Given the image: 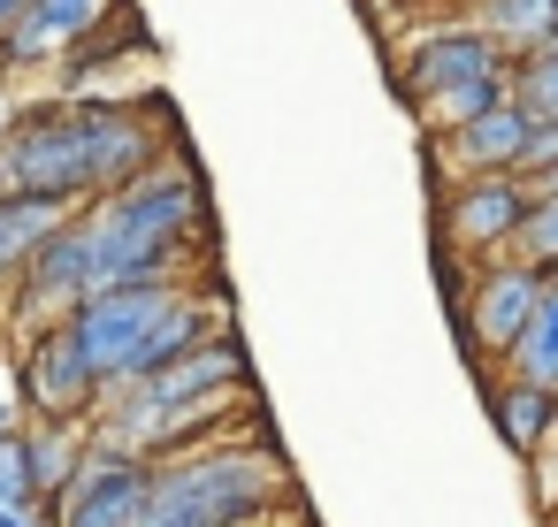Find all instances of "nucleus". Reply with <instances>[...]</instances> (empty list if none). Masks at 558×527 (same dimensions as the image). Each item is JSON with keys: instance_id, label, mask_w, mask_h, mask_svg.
Returning <instances> with one entry per match:
<instances>
[{"instance_id": "f257e3e1", "label": "nucleus", "mask_w": 558, "mask_h": 527, "mask_svg": "<svg viewBox=\"0 0 558 527\" xmlns=\"http://www.w3.org/2000/svg\"><path fill=\"white\" fill-rule=\"evenodd\" d=\"M154 154V131L116 115V108H62L39 115L24 131L0 138V169H9V192L32 199H77V192H123Z\"/></svg>"}, {"instance_id": "f03ea898", "label": "nucleus", "mask_w": 558, "mask_h": 527, "mask_svg": "<svg viewBox=\"0 0 558 527\" xmlns=\"http://www.w3.org/2000/svg\"><path fill=\"white\" fill-rule=\"evenodd\" d=\"M283 474L253 451H207L184 458L177 474H154V497L131 527H245L276 504Z\"/></svg>"}, {"instance_id": "7ed1b4c3", "label": "nucleus", "mask_w": 558, "mask_h": 527, "mask_svg": "<svg viewBox=\"0 0 558 527\" xmlns=\"http://www.w3.org/2000/svg\"><path fill=\"white\" fill-rule=\"evenodd\" d=\"M169 306H177V291L169 283H131V291H93V298H77L70 306V344L85 352V367H93V382H131V367H138V352H146V336L169 321Z\"/></svg>"}, {"instance_id": "20e7f679", "label": "nucleus", "mask_w": 558, "mask_h": 527, "mask_svg": "<svg viewBox=\"0 0 558 527\" xmlns=\"http://www.w3.org/2000/svg\"><path fill=\"white\" fill-rule=\"evenodd\" d=\"M154 497V466L123 451H93L62 481V527H131Z\"/></svg>"}, {"instance_id": "39448f33", "label": "nucleus", "mask_w": 558, "mask_h": 527, "mask_svg": "<svg viewBox=\"0 0 558 527\" xmlns=\"http://www.w3.org/2000/svg\"><path fill=\"white\" fill-rule=\"evenodd\" d=\"M192 207H199V199H192L184 176H131L123 192L100 199L93 230L131 237V245H154V253H177V237L192 230Z\"/></svg>"}, {"instance_id": "423d86ee", "label": "nucleus", "mask_w": 558, "mask_h": 527, "mask_svg": "<svg viewBox=\"0 0 558 527\" xmlns=\"http://www.w3.org/2000/svg\"><path fill=\"white\" fill-rule=\"evenodd\" d=\"M474 77H505V54L466 24V32H436V39L413 54L405 93H413V108H421V100H436V93H451V85H474Z\"/></svg>"}, {"instance_id": "0eeeda50", "label": "nucleus", "mask_w": 558, "mask_h": 527, "mask_svg": "<svg viewBox=\"0 0 558 527\" xmlns=\"http://www.w3.org/2000/svg\"><path fill=\"white\" fill-rule=\"evenodd\" d=\"M24 390H32V405L47 413V420H70V413H85L93 405V367H85V352L70 344V329L54 321L39 344H32V367H24Z\"/></svg>"}, {"instance_id": "6e6552de", "label": "nucleus", "mask_w": 558, "mask_h": 527, "mask_svg": "<svg viewBox=\"0 0 558 527\" xmlns=\"http://www.w3.org/2000/svg\"><path fill=\"white\" fill-rule=\"evenodd\" d=\"M520 215H527V184H520V176H482V184H466V192L444 207V222H451V245H459V253L505 245V237L520 230Z\"/></svg>"}, {"instance_id": "1a4fd4ad", "label": "nucleus", "mask_w": 558, "mask_h": 527, "mask_svg": "<svg viewBox=\"0 0 558 527\" xmlns=\"http://www.w3.org/2000/svg\"><path fill=\"white\" fill-rule=\"evenodd\" d=\"M535 298H543V275H535V268H497V275L474 291V344L512 352L520 329H527V314H535Z\"/></svg>"}, {"instance_id": "9d476101", "label": "nucleus", "mask_w": 558, "mask_h": 527, "mask_svg": "<svg viewBox=\"0 0 558 527\" xmlns=\"http://www.w3.org/2000/svg\"><path fill=\"white\" fill-rule=\"evenodd\" d=\"M527 115L512 108V100H497L489 115H474L466 131H451V146H459V161L474 169V176H512L520 169V154H527Z\"/></svg>"}, {"instance_id": "9b49d317", "label": "nucleus", "mask_w": 558, "mask_h": 527, "mask_svg": "<svg viewBox=\"0 0 558 527\" xmlns=\"http://www.w3.org/2000/svg\"><path fill=\"white\" fill-rule=\"evenodd\" d=\"M497 54H543L558 39V0H482V24H474Z\"/></svg>"}, {"instance_id": "f8f14e48", "label": "nucleus", "mask_w": 558, "mask_h": 527, "mask_svg": "<svg viewBox=\"0 0 558 527\" xmlns=\"http://www.w3.org/2000/svg\"><path fill=\"white\" fill-rule=\"evenodd\" d=\"M70 230V207L62 199H32V192H9L0 199V268H32V253Z\"/></svg>"}, {"instance_id": "ddd939ff", "label": "nucleus", "mask_w": 558, "mask_h": 527, "mask_svg": "<svg viewBox=\"0 0 558 527\" xmlns=\"http://www.w3.org/2000/svg\"><path fill=\"white\" fill-rule=\"evenodd\" d=\"M108 0H24V16L9 24V47L16 54H47V47H70Z\"/></svg>"}, {"instance_id": "4468645a", "label": "nucleus", "mask_w": 558, "mask_h": 527, "mask_svg": "<svg viewBox=\"0 0 558 527\" xmlns=\"http://www.w3.org/2000/svg\"><path fill=\"white\" fill-rule=\"evenodd\" d=\"M512 367H520L512 382L558 397V291L535 298V314H527V329H520V344H512Z\"/></svg>"}, {"instance_id": "2eb2a0df", "label": "nucleus", "mask_w": 558, "mask_h": 527, "mask_svg": "<svg viewBox=\"0 0 558 527\" xmlns=\"http://www.w3.org/2000/svg\"><path fill=\"white\" fill-rule=\"evenodd\" d=\"M489 413H497V428H505L512 451H543V436H550V420H558V397H543V390H527V382H505V390L489 397Z\"/></svg>"}, {"instance_id": "dca6fc26", "label": "nucleus", "mask_w": 558, "mask_h": 527, "mask_svg": "<svg viewBox=\"0 0 558 527\" xmlns=\"http://www.w3.org/2000/svg\"><path fill=\"white\" fill-rule=\"evenodd\" d=\"M512 108L535 123V131H558V39L543 47V54H527V70H520V93H512Z\"/></svg>"}, {"instance_id": "f3484780", "label": "nucleus", "mask_w": 558, "mask_h": 527, "mask_svg": "<svg viewBox=\"0 0 558 527\" xmlns=\"http://www.w3.org/2000/svg\"><path fill=\"white\" fill-rule=\"evenodd\" d=\"M505 100V77H474V85H451V93H436V100H421V115L436 123V131H466L474 115H489Z\"/></svg>"}, {"instance_id": "a211bd4d", "label": "nucleus", "mask_w": 558, "mask_h": 527, "mask_svg": "<svg viewBox=\"0 0 558 527\" xmlns=\"http://www.w3.org/2000/svg\"><path fill=\"white\" fill-rule=\"evenodd\" d=\"M24 504H47L39 474H32V443H24V428H0V512H24Z\"/></svg>"}, {"instance_id": "6ab92c4d", "label": "nucleus", "mask_w": 558, "mask_h": 527, "mask_svg": "<svg viewBox=\"0 0 558 527\" xmlns=\"http://www.w3.org/2000/svg\"><path fill=\"white\" fill-rule=\"evenodd\" d=\"M520 253H527V268L543 275V268H558V192L550 199H527V215H520Z\"/></svg>"}, {"instance_id": "aec40b11", "label": "nucleus", "mask_w": 558, "mask_h": 527, "mask_svg": "<svg viewBox=\"0 0 558 527\" xmlns=\"http://www.w3.org/2000/svg\"><path fill=\"white\" fill-rule=\"evenodd\" d=\"M0 527H47V504H24V512H0Z\"/></svg>"}, {"instance_id": "412c9836", "label": "nucleus", "mask_w": 558, "mask_h": 527, "mask_svg": "<svg viewBox=\"0 0 558 527\" xmlns=\"http://www.w3.org/2000/svg\"><path fill=\"white\" fill-rule=\"evenodd\" d=\"M24 16V0H0V24H16Z\"/></svg>"}, {"instance_id": "4be33fe9", "label": "nucleus", "mask_w": 558, "mask_h": 527, "mask_svg": "<svg viewBox=\"0 0 558 527\" xmlns=\"http://www.w3.org/2000/svg\"><path fill=\"white\" fill-rule=\"evenodd\" d=\"M0 138H9V100H0Z\"/></svg>"}]
</instances>
